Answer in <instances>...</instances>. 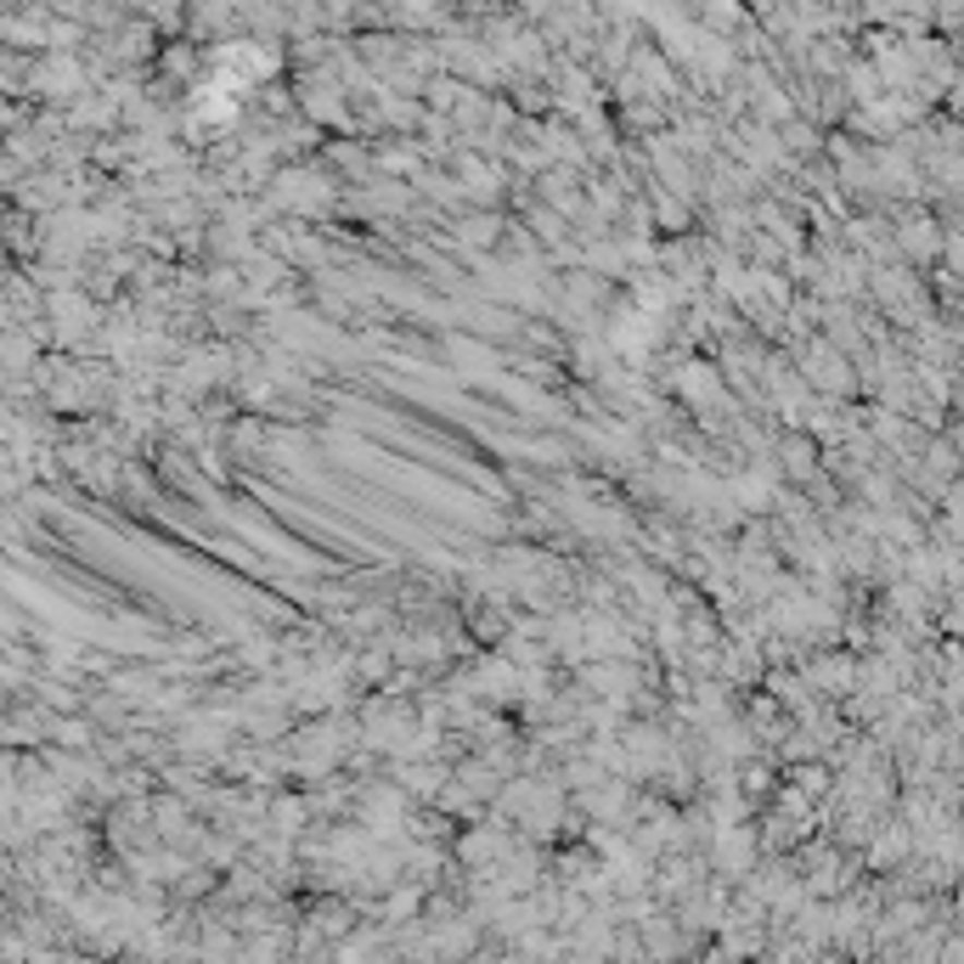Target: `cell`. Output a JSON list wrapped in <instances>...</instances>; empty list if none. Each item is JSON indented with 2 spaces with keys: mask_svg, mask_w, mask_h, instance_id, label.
<instances>
[{
  "mask_svg": "<svg viewBox=\"0 0 964 964\" xmlns=\"http://www.w3.org/2000/svg\"><path fill=\"white\" fill-rule=\"evenodd\" d=\"M581 677H587V694H598V700H610V706H626L631 688H638V677H631L620 660H592Z\"/></svg>",
  "mask_w": 964,
  "mask_h": 964,
  "instance_id": "6da1fadb",
  "label": "cell"
},
{
  "mask_svg": "<svg viewBox=\"0 0 964 964\" xmlns=\"http://www.w3.org/2000/svg\"><path fill=\"white\" fill-rule=\"evenodd\" d=\"M147 46H153L147 28H124V35L113 40V57H119V62H136V57H147Z\"/></svg>",
  "mask_w": 964,
  "mask_h": 964,
  "instance_id": "8992f818",
  "label": "cell"
},
{
  "mask_svg": "<svg viewBox=\"0 0 964 964\" xmlns=\"http://www.w3.org/2000/svg\"><path fill=\"white\" fill-rule=\"evenodd\" d=\"M734 491H739V503H745V508H768V503H773V491L761 485V480H739Z\"/></svg>",
  "mask_w": 964,
  "mask_h": 964,
  "instance_id": "52a82bcc",
  "label": "cell"
},
{
  "mask_svg": "<svg viewBox=\"0 0 964 964\" xmlns=\"http://www.w3.org/2000/svg\"><path fill=\"white\" fill-rule=\"evenodd\" d=\"M542 197H547L553 215H581V197H587V192H576V176H570V170H547V176H542Z\"/></svg>",
  "mask_w": 964,
  "mask_h": 964,
  "instance_id": "277c9868",
  "label": "cell"
},
{
  "mask_svg": "<svg viewBox=\"0 0 964 964\" xmlns=\"http://www.w3.org/2000/svg\"><path fill=\"white\" fill-rule=\"evenodd\" d=\"M299 103H305L311 119H327V124L345 119V96H339V80H334V74H311L305 85H299Z\"/></svg>",
  "mask_w": 964,
  "mask_h": 964,
  "instance_id": "7a4b0ae2",
  "label": "cell"
},
{
  "mask_svg": "<svg viewBox=\"0 0 964 964\" xmlns=\"http://www.w3.org/2000/svg\"><path fill=\"white\" fill-rule=\"evenodd\" d=\"M457 243L462 249H491V243H503V220L496 215H469L457 226Z\"/></svg>",
  "mask_w": 964,
  "mask_h": 964,
  "instance_id": "5b68a950",
  "label": "cell"
},
{
  "mask_svg": "<svg viewBox=\"0 0 964 964\" xmlns=\"http://www.w3.org/2000/svg\"><path fill=\"white\" fill-rule=\"evenodd\" d=\"M677 389L688 395L694 407H711L716 395H722V373L711 367V361H688V367H677Z\"/></svg>",
  "mask_w": 964,
  "mask_h": 964,
  "instance_id": "3957f363",
  "label": "cell"
}]
</instances>
